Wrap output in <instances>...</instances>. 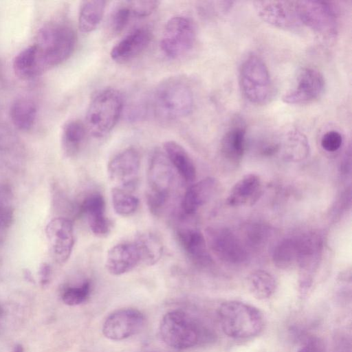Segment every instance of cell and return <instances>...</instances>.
I'll list each match as a JSON object with an SVG mask.
<instances>
[{"label": "cell", "instance_id": "obj_1", "mask_svg": "<svg viewBox=\"0 0 352 352\" xmlns=\"http://www.w3.org/2000/svg\"><path fill=\"white\" fill-rule=\"evenodd\" d=\"M36 38L34 45L43 73L66 60L76 43L74 28L63 20L45 25L39 30Z\"/></svg>", "mask_w": 352, "mask_h": 352}, {"label": "cell", "instance_id": "obj_2", "mask_svg": "<svg viewBox=\"0 0 352 352\" xmlns=\"http://www.w3.org/2000/svg\"><path fill=\"white\" fill-rule=\"evenodd\" d=\"M160 334L170 347L184 350L208 340L207 329L187 312L176 309L167 312L160 324Z\"/></svg>", "mask_w": 352, "mask_h": 352}, {"label": "cell", "instance_id": "obj_3", "mask_svg": "<svg viewBox=\"0 0 352 352\" xmlns=\"http://www.w3.org/2000/svg\"><path fill=\"white\" fill-rule=\"evenodd\" d=\"M222 331L234 339H248L258 335L264 327V317L256 307L238 300L223 302L218 310Z\"/></svg>", "mask_w": 352, "mask_h": 352}, {"label": "cell", "instance_id": "obj_4", "mask_svg": "<svg viewBox=\"0 0 352 352\" xmlns=\"http://www.w3.org/2000/svg\"><path fill=\"white\" fill-rule=\"evenodd\" d=\"M152 103L154 113L158 118L173 121L190 113L194 99L191 89L185 82L170 78L157 87Z\"/></svg>", "mask_w": 352, "mask_h": 352}, {"label": "cell", "instance_id": "obj_5", "mask_svg": "<svg viewBox=\"0 0 352 352\" xmlns=\"http://www.w3.org/2000/svg\"><path fill=\"white\" fill-rule=\"evenodd\" d=\"M121 93L113 88L99 91L91 100L85 116L88 133L96 138L108 134L117 124L123 109Z\"/></svg>", "mask_w": 352, "mask_h": 352}, {"label": "cell", "instance_id": "obj_6", "mask_svg": "<svg viewBox=\"0 0 352 352\" xmlns=\"http://www.w3.org/2000/svg\"><path fill=\"white\" fill-rule=\"evenodd\" d=\"M174 170L164 152L157 150L151 154L147 170L146 204L155 215L162 212L167 202L175 182Z\"/></svg>", "mask_w": 352, "mask_h": 352}, {"label": "cell", "instance_id": "obj_7", "mask_svg": "<svg viewBox=\"0 0 352 352\" xmlns=\"http://www.w3.org/2000/svg\"><path fill=\"white\" fill-rule=\"evenodd\" d=\"M239 79L243 96L252 104H263L270 98L272 85L269 70L257 55L251 54L243 60Z\"/></svg>", "mask_w": 352, "mask_h": 352}, {"label": "cell", "instance_id": "obj_8", "mask_svg": "<svg viewBox=\"0 0 352 352\" xmlns=\"http://www.w3.org/2000/svg\"><path fill=\"white\" fill-rule=\"evenodd\" d=\"M196 30L192 21L184 16L170 19L163 30L160 47L170 58H178L186 54L194 46Z\"/></svg>", "mask_w": 352, "mask_h": 352}, {"label": "cell", "instance_id": "obj_9", "mask_svg": "<svg viewBox=\"0 0 352 352\" xmlns=\"http://www.w3.org/2000/svg\"><path fill=\"white\" fill-rule=\"evenodd\" d=\"M300 22L314 32L327 37L338 32V19L333 7L327 1H298L294 2Z\"/></svg>", "mask_w": 352, "mask_h": 352}, {"label": "cell", "instance_id": "obj_10", "mask_svg": "<svg viewBox=\"0 0 352 352\" xmlns=\"http://www.w3.org/2000/svg\"><path fill=\"white\" fill-rule=\"evenodd\" d=\"M140 168L139 152L133 147L122 150L109 162L107 173L115 187L131 191L138 182Z\"/></svg>", "mask_w": 352, "mask_h": 352}, {"label": "cell", "instance_id": "obj_11", "mask_svg": "<svg viewBox=\"0 0 352 352\" xmlns=\"http://www.w3.org/2000/svg\"><path fill=\"white\" fill-rule=\"evenodd\" d=\"M144 324L145 317L139 310L120 309L107 317L102 325V333L109 340L120 341L138 333Z\"/></svg>", "mask_w": 352, "mask_h": 352}, {"label": "cell", "instance_id": "obj_12", "mask_svg": "<svg viewBox=\"0 0 352 352\" xmlns=\"http://www.w3.org/2000/svg\"><path fill=\"white\" fill-rule=\"evenodd\" d=\"M324 79L318 69L307 67L298 75L295 87L285 94L284 102L289 104H307L321 97L324 90Z\"/></svg>", "mask_w": 352, "mask_h": 352}, {"label": "cell", "instance_id": "obj_13", "mask_svg": "<svg viewBox=\"0 0 352 352\" xmlns=\"http://www.w3.org/2000/svg\"><path fill=\"white\" fill-rule=\"evenodd\" d=\"M45 233L54 259L60 264L65 263L74 244L72 221L65 217L54 218L47 223Z\"/></svg>", "mask_w": 352, "mask_h": 352}, {"label": "cell", "instance_id": "obj_14", "mask_svg": "<svg viewBox=\"0 0 352 352\" xmlns=\"http://www.w3.org/2000/svg\"><path fill=\"white\" fill-rule=\"evenodd\" d=\"M208 243L213 252L222 261L230 263L244 261L247 252L234 234L226 229H211L207 233Z\"/></svg>", "mask_w": 352, "mask_h": 352}, {"label": "cell", "instance_id": "obj_15", "mask_svg": "<svg viewBox=\"0 0 352 352\" xmlns=\"http://www.w3.org/2000/svg\"><path fill=\"white\" fill-rule=\"evenodd\" d=\"M254 7L261 19L271 25L289 30L299 25L300 21L295 12L294 2L256 1Z\"/></svg>", "mask_w": 352, "mask_h": 352}, {"label": "cell", "instance_id": "obj_16", "mask_svg": "<svg viewBox=\"0 0 352 352\" xmlns=\"http://www.w3.org/2000/svg\"><path fill=\"white\" fill-rule=\"evenodd\" d=\"M151 40V34L147 28H137L111 49V58L119 63L129 62L139 56L149 45Z\"/></svg>", "mask_w": 352, "mask_h": 352}, {"label": "cell", "instance_id": "obj_17", "mask_svg": "<svg viewBox=\"0 0 352 352\" xmlns=\"http://www.w3.org/2000/svg\"><path fill=\"white\" fill-rule=\"evenodd\" d=\"M140 263V257L133 242L121 243L111 247L105 259L107 270L114 276L126 274Z\"/></svg>", "mask_w": 352, "mask_h": 352}, {"label": "cell", "instance_id": "obj_18", "mask_svg": "<svg viewBox=\"0 0 352 352\" xmlns=\"http://www.w3.org/2000/svg\"><path fill=\"white\" fill-rule=\"evenodd\" d=\"M80 211L86 216L89 227L96 236H104L109 232L111 223L105 215V201L100 193L87 196L80 206Z\"/></svg>", "mask_w": 352, "mask_h": 352}, {"label": "cell", "instance_id": "obj_19", "mask_svg": "<svg viewBox=\"0 0 352 352\" xmlns=\"http://www.w3.org/2000/svg\"><path fill=\"white\" fill-rule=\"evenodd\" d=\"M179 242L190 259L201 266L210 265L212 258L204 236L195 228H181L177 232Z\"/></svg>", "mask_w": 352, "mask_h": 352}, {"label": "cell", "instance_id": "obj_20", "mask_svg": "<svg viewBox=\"0 0 352 352\" xmlns=\"http://www.w3.org/2000/svg\"><path fill=\"white\" fill-rule=\"evenodd\" d=\"M219 186L214 177H208L191 185L185 192L182 208L187 214L196 212L215 195Z\"/></svg>", "mask_w": 352, "mask_h": 352}, {"label": "cell", "instance_id": "obj_21", "mask_svg": "<svg viewBox=\"0 0 352 352\" xmlns=\"http://www.w3.org/2000/svg\"><path fill=\"white\" fill-rule=\"evenodd\" d=\"M261 190L259 176L246 174L239 179L230 189L227 202L232 206L252 204L256 201Z\"/></svg>", "mask_w": 352, "mask_h": 352}, {"label": "cell", "instance_id": "obj_22", "mask_svg": "<svg viewBox=\"0 0 352 352\" xmlns=\"http://www.w3.org/2000/svg\"><path fill=\"white\" fill-rule=\"evenodd\" d=\"M163 146L175 170L186 182H192L196 178V167L185 148L175 141H167Z\"/></svg>", "mask_w": 352, "mask_h": 352}, {"label": "cell", "instance_id": "obj_23", "mask_svg": "<svg viewBox=\"0 0 352 352\" xmlns=\"http://www.w3.org/2000/svg\"><path fill=\"white\" fill-rule=\"evenodd\" d=\"M246 130L243 123L232 124L225 133L221 141L222 155L231 162H239L245 148Z\"/></svg>", "mask_w": 352, "mask_h": 352}, {"label": "cell", "instance_id": "obj_24", "mask_svg": "<svg viewBox=\"0 0 352 352\" xmlns=\"http://www.w3.org/2000/svg\"><path fill=\"white\" fill-rule=\"evenodd\" d=\"M140 257L141 263L153 265L161 258L163 254V243L154 233L148 231L136 234L134 241Z\"/></svg>", "mask_w": 352, "mask_h": 352}, {"label": "cell", "instance_id": "obj_25", "mask_svg": "<svg viewBox=\"0 0 352 352\" xmlns=\"http://www.w3.org/2000/svg\"><path fill=\"white\" fill-rule=\"evenodd\" d=\"M87 132L85 124L77 119L69 120L64 124L61 133V146L67 156L72 157L78 153Z\"/></svg>", "mask_w": 352, "mask_h": 352}, {"label": "cell", "instance_id": "obj_26", "mask_svg": "<svg viewBox=\"0 0 352 352\" xmlns=\"http://www.w3.org/2000/svg\"><path fill=\"white\" fill-rule=\"evenodd\" d=\"M278 151L282 148L285 157L291 161L303 160L309 153L307 138L296 129L287 131L278 142Z\"/></svg>", "mask_w": 352, "mask_h": 352}, {"label": "cell", "instance_id": "obj_27", "mask_svg": "<svg viewBox=\"0 0 352 352\" xmlns=\"http://www.w3.org/2000/svg\"><path fill=\"white\" fill-rule=\"evenodd\" d=\"M15 74L22 79H31L43 74L34 44L21 50L12 63Z\"/></svg>", "mask_w": 352, "mask_h": 352}, {"label": "cell", "instance_id": "obj_28", "mask_svg": "<svg viewBox=\"0 0 352 352\" xmlns=\"http://www.w3.org/2000/svg\"><path fill=\"white\" fill-rule=\"evenodd\" d=\"M10 115L13 124L19 130L27 131L34 125L37 108L30 99L19 98L11 105Z\"/></svg>", "mask_w": 352, "mask_h": 352}, {"label": "cell", "instance_id": "obj_29", "mask_svg": "<svg viewBox=\"0 0 352 352\" xmlns=\"http://www.w3.org/2000/svg\"><path fill=\"white\" fill-rule=\"evenodd\" d=\"M106 1L89 0L81 3L78 14V27L84 33L94 30L103 16Z\"/></svg>", "mask_w": 352, "mask_h": 352}, {"label": "cell", "instance_id": "obj_30", "mask_svg": "<svg viewBox=\"0 0 352 352\" xmlns=\"http://www.w3.org/2000/svg\"><path fill=\"white\" fill-rule=\"evenodd\" d=\"M248 285L252 294L260 300L270 298L276 289L274 277L268 272L261 270L254 271L249 275Z\"/></svg>", "mask_w": 352, "mask_h": 352}, {"label": "cell", "instance_id": "obj_31", "mask_svg": "<svg viewBox=\"0 0 352 352\" xmlns=\"http://www.w3.org/2000/svg\"><path fill=\"white\" fill-rule=\"evenodd\" d=\"M298 256L297 239H287L274 249L273 261L277 267L286 269L298 263Z\"/></svg>", "mask_w": 352, "mask_h": 352}, {"label": "cell", "instance_id": "obj_32", "mask_svg": "<svg viewBox=\"0 0 352 352\" xmlns=\"http://www.w3.org/2000/svg\"><path fill=\"white\" fill-rule=\"evenodd\" d=\"M133 17L128 1H120L115 5L108 18L107 29L112 35L122 32Z\"/></svg>", "mask_w": 352, "mask_h": 352}, {"label": "cell", "instance_id": "obj_33", "mask_svg": "<svg viewBox=\"0 0 352 352\" xmlns=\"http://www.w3.org/2000/svg\"><path fill=\"white\" fill-rule=\"evenodd\" d=\"M111 201L115 212L121 216L133 214L139 206L138 199L130 191L118 187L111 190Z\"/></svg>", "mask_w": 352, "mask_h": 352}, {"label": "cell", "instance_id": "obj_34", "mask_svg": "<svg viewBox=\"0 0 352 352\" xmlns=\"http://www.w3.org/2000/svg\"><path fill=\"white\" fill-rule=\"evenodd\" d=\"M91 289V284L89 280H85L78 286L69 287L63 291L62 300L69 306L80 305L89 298Z\"/></svg>", "mask_w": 352, "mask_h": 352}, {"label": "cell", "instance_id": "obj_35", "mask_svg": "<svg viewBox=\"0 0 352 352\" xmlns=\"http://www.w3.org/2000/svg\"><path fill=\"white\" fill-rule=\"evenodd\" d=\"M133 17L144 18L151 15L160 6V2L153 0L128 1Z\"/></svg>", "mask_w": 352, "mask_h": 352}, {"label": "cell", "instance_id": "obj_36", "mask_svg": "<svg viewBox=\"0 0 352 352\" xmlns=\"http://www.w3.org/2000/svg\"><path fill=\"white\" fill-rule=\"evenodd\" d=\"M12 218L10 197L3 189H0V230L8 227Z\"/></svg>", "mask_w": 352, "mask_h": 352}, {"label": "cell", "instance_id": "obj_37", "mask_svg": "<svg viewBox=\"0 0 352 352\" xmlns=\"http://www.w3.org/2000/svg\"><path fill=\"white\" fill-rule=\"evenodd\" d=\"M343 138L337 131L326 132L322 137L320 144L322 148L328 152L337 151L342 146Z\"/></svg>", "mask_w": 352, "mask_h": 352}, {"label": "cell", "instance_id": "obj_38", "mask_svg": "<svg viewBox=\"0 0 352 352\" xmlns=\"http://www.w3.org/2000/svg\"><path fill=\"white\" fill-rule=\"evenodd\" d=\"M297 352H326V349L322 340L313 337L309 338Z\"/></svg>", "mask_w": 352, "mask_h": 352}, {"label": "cell", "instance_id": "obj_39", "mask_svg": "<svg viewBox=\"0 0 352 352\" xmlns=\"http://www.w3.org/2000/svg\"><path fill=\"white\" fill-rule=\"evenodd\" d=\"M333 352H351V344L344 337L336 340Z\"/></svg>", "mask_w": 352, "mask_h": 352}, {"label": "cell", "instance_id": "obj_40", "mask_svg": "<svg viewBox=\"0 0 352 352\" xmlns=\"http://www.w3.org/2000/svg\"><path fill=\"white\" fill-rule=\"evenodd\" d=\"M41 283L43 286L48 284L51 275L50 266L47 263H43L40 266Z\"/></svg>", "mask_w": 352, "mask_h": 352}, {"label": "cell", "instance_id": "obj_41", "mask_svg": "<svg viewBox=\"0 0 352 352\" xmlns=\"http://www.w3.org/2000/svg\"><path fill=\"white\" fill-rule=\"evenodd\" d=\"M12 352H23V347L21 344H17L14 346Z\"/></svg>", "mask_w": 352, "mask_h": 352}, {"label": "cell", "instance_id": "obj_42", "mask_svg": "<svg viewBox=\"0 0 352 352\" xmlns=\"http://www.w3.org/2000/svg\"><path fill=\"white\" fill-rule=\"evenodd\" d=\"M3 310H2L1 307H0V322L3 318Z\"/></svg>", "mask_w": 352, "mask_h": 352}, {"label": "cell", "instance_id": "obj_43", "mask_svg": "<svg viewBox=\"0 0 352 352\" xmlns=\"http://www.w3.org/2000/svg\"><path fill=\"white\" fill-rule=\"evenodd\" d=\"M142 352H154V351H142Z\"/></svg>", "mask_w": 352, "mask_h": 352}]
</instances>
